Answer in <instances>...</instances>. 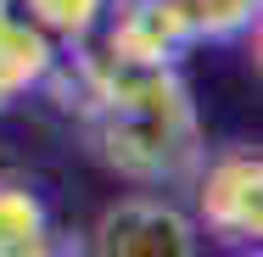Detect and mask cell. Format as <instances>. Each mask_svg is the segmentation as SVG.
<instances>
[{"label": "cell", "instance_id": "cell-2", "mask_svg": "<svg viewBox=\"0 0 263 257\" xmlns=\"http://www.w3.org/2000/svg\"><path fill=\"white\" fill-rule=\"evenodd\" d=\"M191 196H196V229L235 246V252H258L263 241V156L235 146V151L202 156V168L191 173Z\"/></svg>", "mask_w": 263, "mask_h": 257}, {"label": "cell", "instance_id": "cell-6", "mask_svg": "<svg viewBox=\"0 0 263 257\" xmlns=\"http://www.w3.org/2000/svg\"><path fill=\"white\" fill-rule=\"evenodd\" d=\"M45 252H56L45 202L28 185L0 179V257H45Z\"/></svg>", "mask_w": 263, "mask_h": 257}, {"label": "cell", "instance_id": "cell-3", "mask_svg": "<svg viewBox=\"0 0 263 257\" xmlns=\"http://www.w3.org/2000/svg\"><path fill=\"white\" fill-rule=\"evenodd\" d=\"M196 246H202L196 218L162 196H123L90 229V252L101 257H191Z\"/></svg>", "mask_w": 263, "mask_h": 257}, {"label": "cell", "instance_id": "cell-8", "mask_svg": "<svg viewBox=\"0 0 263 257\" xmlns=\"http://www.w3.org/2000/svg\"><path fill=\"white\" fill-rule=\"evenodd\" d=\"M258 6L263 0H185L196 39H235V34H247L258 23Z\"/></svg>", "mask_w": 263, "mask_h": 257}, {"label": "cell", "instance_id": "cell-4", "mask_svg": "<svg viewBox=\"0 0 263 257\" xmlns=\"http://www.w3.org/2000/svg\"><path fill=\"white\" fill-rule=\"evenodd\" d=\"M90 45L118 62H179L196 39L185 0H106Z\"/></svg>", "mask_w": 263, "mask_h": 257}, {"label": "cell", "instance_id": "cell-7", "mask_svg": "<svg viewBox=\"0 0 263 257\" xmlns=\"http://www.w3.org/2000/svg\"><path fill=\"white\" fill-rule=\"evenodd\" d=\"M28 23H40L56 45H84L101 23L106 0H17Z\"/></svg>", "mask_w": 263, "mask_h": 257}, {"label": "cell", "instance_id": "cell-1", "mask_svg": "<svg viewBox=\"0 0 263 257\" xmlns=\"http://www.w3.org/2000/svg\"><path fill=\"white\" fill-rule=\"evenodd\" d=\"M40 90H56L62 106L84 123L90 151L129 185H191L208 140L179 62H118L84 45H62Z\"/></svg>", "mask_w": 263, "mask_h": 257}, {"label": "cell", "instance_id": "cell-5", "mask_svg": "<svg viewBox=\"0 0 263 257\" xmlns=\"http://www.w3.org/2000/svg\"><path fill=\"white\" fill-rule=\"evenodd\" d=\"M56 56H62V45L40 23H28L17 0H0V101L11 106L17 95L40 90L45 73L56 67Z\"/></svg>", "mask_w": 263, "mask_h": 257}, {"label": "cell", "instance_id": "cell-9", "mask_svg": "<svg viewBox=\"0 0 263 257\" xmlns=\"http://www.w3.org/2000/svg\"><path fill=\"white\" fill-rule=\"evenodd\" d=\"M0 112H6V101H0Z\"/></svg>", "mask_w": 263, "mask_h": 257}]
</instances>
